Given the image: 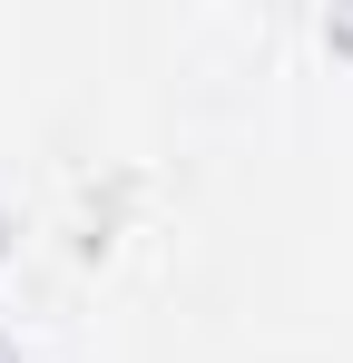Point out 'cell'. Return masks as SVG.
I'll list each match as a JSON object with an SVG mask.
<instances>
[]
</instances>
